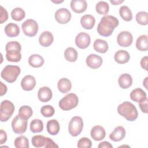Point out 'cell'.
<instances>
[{
	"label": "cell",
	"instance_id": "30",
	"mask_svg": "<svg viewBox=\"0 0 148 148\" xmlns=\"http://www.w3.org/2000/svg\"><path fill=\"white\" fill-rule=\"evenodd\" d=\"M136 47L140 51H145L147 50L148 43L146 35H142L138 38L136 42Z\"/></svg>",
	"mask_w": 148,
	"mask_h": 148
},
{
	"label": "cell",
	"instance_id": "23",
	"mask_svg": "<svg viewBox=\"0 0 148 148\" xmlns=\"http://www.w3.org/2000/svg\"><path fill=\"white\" fill-rule=\"evenodd\" d=\"M114 60L119 64H123L128 62L130 59V56L128 52L124 50H118L114 56Z\"/></svg>",
	"mask_w": 148,
	"mask_h": 148
},
{
	"label": "cell",
	"instance_id": "37",
	"mask_svg": "<svg viewBox=\"0 0 148 148\" xmlns=\"http://www.w3.org/2000/svg\"><path fill=\"white\" fill-rule=\"evenodd\" d=\"M95 10L99 14H106L109 10V4L105 1H99L95 6Z\"/></svg>",
	"mask_w": 148,
	"mask_h": 148
},
{
	"label": "cell",
	"instance_id": "40",
	"mask_svg": "<svg viewBox=\"0 0 148 148\" xmlns=\"http://www.w3.org/2000/svg\"><path fill=\"white\" fill-rule=\"evenodd\" d=\"M92 146V142L90 139L86 137L80 138L77 142V147L79 148H90Z\"/></svg>",
	"mask_w": 148,
	"mask_h": 148
},
{
	"label": "cell",
	"instance_id": "34",
	"mask_svg": "<svg viewBox=\"0 0 148 148\" xmlns=\"http://www.w3.org/2000/svg\"><path fill=\"white\" fill-rule=\"evenodd\" d=\"M11 17L13 20L19 21L22 20L25 16L24 10L21 8H16L11 12Z\"/></svg>",
	"mask_w": 148,
	"mask_h": 148
},
{
	"label": "cell",
	"instance_id": "42",
	"mask_svg": "<svg viewBox=\"0 0 148 148\" xmlns=\"http://www.w3.org/2000/svg\"><path fill=\"white\" fill-rule=\"evenodd\" d=\"M147 101L148 99L147 98H146L145 99L139 102L140 109H141L142 112L145 113H147Z\"/></svg>",
	"mask_w": 148,
	"mask_h": 148
},
{
	"label": "cell",
	"instance_id": "28",
	"mask_svg": "<svg viewBox=\"0 0 148 148\" xmlns=\"http://www.w3.org/2000/svg\"><path fill=\"white\" fill-rule=\"evenodd\" d=\"M94 49L100 53H106L109 48L108 43L102 39H96L93 44Z\"/></svg>",
	"mask_w": 148,
	"mask_h": 148
},
{
	"label": "cell",
	"instance_id": "4",
	"mask_svg": "<svg viewBox=\"0 0 148 148\" xmlns=\"http://www.w3.org/2000/svg\"><path fill=\"white\" fill-rule=\"evenodd\" d=\"M20 68L17 65H8L5 66L1 73L2 79L9 83L15 82L20 73Z\"/></svg>",
	"mask_w": 148,
	"mask_h": 148
},
{
	"label": "cell",
	"instance_id": "27",
	"mask_svg": "<svg viewBox=\"0 0 148 148\" xmlns=\"http://www.w3.org/2000/svg\"><path fill=\"white\" fill-rule=\"evenodd\" d=\"M57 87L58 90L62 93L68 92L72 87L71 81L67 78H61L60 79L57 83Z\"/></svg>",
	"mask_w": 148,
	"mask_h": 148
},
{
	"label": "cell",
	"instance_id": "5",
	"mask_svg": "<svg viewBox=\"0 0 148 148\" xmlns=\"http://www.w3.org/2000/svg\"><path fill=\"white\" fill-rule=\"evenodd\" d=\"M79 98L74 93H69L62 98L59 102V106L63 110H69L77 106Z\"/></svg>",
	"mask_w": 148,
	"mask_h": 148
},
{
	"label": "cell",
	"instance_id": "19",
	"mask_svg": "<svg viewBox=\"0 0 148 148\" xmlns=\"http://www.w3.org/2000/svg\"><path fill=\"white\" fill-rule=\"evenodd\" d=\"M52 91L48 87H42L39 88L38 92V97L39 99L43 102L49 101L52 98Z\"/></svg>",
	"mask_w": 148,
	"mask_h": 148
},
{
	"label": "cell",
	"instance_id": "33",
	"mask_svg": "<svg viewBox=\"0 0 148 148\" xmlns=\"http://www.w3.org/2000/svg\"><path fill=\"white\" fill-rule=\"evenodd\" d=\"M43 129V123L40 119H35L31 121L30 123V130L33 133L40 132Z\"/></svg>",
	"mask_w": 148,
	"mask_h": 148
},
{
	"label": "cell",
	"instance_id": "22",
	"mask_svg": "<svg viewBox=\"0 0 148 148\" xmlns=\"http://www.w3.org/2000/svg\"><path fill=\"white\" fill-rule=\"evenodd\" d=\"M118 83L121 88L127 89L132 85V78L130 74L123 73L119 76Z\"/></svg>",
	"mask_w": 148,
	"mask_h": 148
},
{
	"label": "cell",
	"instance_id": "9",
	"mask_svg": "<svg viewBox=\"0 0 148 148\" xmlns=\"http://www.w3.org/2000/svg\"><path fill=\"white\" fill-rule=\"evenodd\" d=\"M21 28L25 35L32 37L35 36L38 32V25L35 20L28 19L22 24Z\"/></svg>",
	"mask_w": 148,
	"mask_h": 148
},
{
	"label": "cell",
	"instance_id": "24",
	"mask_svg": "<svg viewBox=\"0 0 148 148\" xmlns=\"http://www.w3.org/2000/svg\"><path fill=\"white\" fill-rule=\"evenodd\" d=\"M131 99L136 102H140V101L145 99L147 98L146 92L140 88H136L134 89L130 93Z\"/></svg>",
	"mask_w": 148,
	"mask_h": 148
},
{
	"label": "cell",
	"instance_id": "41",
	"mask_svg": "<svg viewBox=\"0 0 148 148\" xmlns=\"http://www.w3.org/2000/svg\"><path fill=\"white\" fill-rule=\"evenodd\" d=\"M0 12H1V16H0L1 24H2L8 20V13L7 10L2 6H0Z\"/></svg>",
	"mask_w": 148,
	"mask_h": 148
},
{
	"label": "cell",
	"instance_id": "11",
	"mask_svg": "<svg viewBox=\"0 0 148 148\" xmlns=\"http://www.w3.org/2000/svg\"><path fill=\"white\" fill-rule=\"evenodd\" d=\"M56 21L62 24L68 23L71 18V13L66 8H60L58 9L54 14Z\"/></svg>",
	"mask_w": 148,
	"mask_h": 148
},
{
	"label": "cell",
	"instance_id": "10",
	"mask_svg": "<svg viewBox=\"0 0 148 148\" xmlns=\"http://www.w3.org/2000/svg\"><path fill=\"white\" fill-rule=\"evenodd\" d=\"M12 127L14 133L22 134L27 130V120L22 118L19 114H17L12 121Z\"/></svg>",
	"mask_w": 148,
	"mask_h": 148
},
{
	"label": "cell",
	"instance_id": "44",
	"mask_svg": "<svg viewBox=\"0 0 148 148\" xmlns=\"http://www.w3.org/2000/svg\"><path fill=\"white\" fill-rule=\"evenodd\" d=\"M7 140V135L5 131L3 130H1L0 131V144H3Z\"/></svg>",
	"mask_w": 148,
	"mask_h": 148
},
{
	"label": "cell",
	"instance_id": "46",
	"mask_svg": "<svg viewBox=\"0 0 148 148\" xmlns=\"http://www.w3.org/2000/svg\"><path fill=\"white\" fill-rule=\"evenodd\" d=\"M1 95L2 96L6 94L7 91V87L2 82H1Z\"/></svg>",
	"mask_w": 148,
	"mask_h": 148
},
{
	"label": "cell",
	"instance_id": "25",
	"mask_svg": "<svg viewBox=\"0 0 148 148\" xmlns=\"http://www.w3.org/2000/svg\"><path fill=\"white\" fill-rule=\"evenodd\" d=\"M5 32L8 36L12 38L16 37L20 33V28L16 24L10 23L5 26Z\"/></svg>",
	"mask_w": 148,
	"mask_h": 148
},
{
	"label": "cell",
	"instance_id": "39",
	"mask_svg": "<svg viewBox=\"0 0 148 148\" xmlns=\"http://www.w3.org/2000/svg\"><path fill=\"white\" fill-rule=\"evenodd\" d=\"M54 112L55 110L54 108L50 105H44L40 109L41 114L44 117H50L53 116V114H54Z\"/></svg>",
	"mask_w": 148,
	"mask_h": 148
},
{
	"label": "cell",
	"instance_id": "8",
	"mask_svg": "<svg viewBox=\"0 0 148 148\" xmlns=\"http://www.w3.org/2000/svg\"><path fill=\"white\" fill-rule=\"evenodd\" d=\"M83 127V121L79 116L73 117L68 125V131L72 136H78L82 131Z\"/></svg>",
	"mask_w": 148,
	"mask_h": 148
},
{
	"label": "cell",
	"instance_id": "38",
	"mask_svg": "<svg viewBox=\"0 0 148 148\" xmlns=\"http://www.w3.org/2000/svg\"><path fill=\"white\" fill-rule=\"evenodd\" d=\"M136 20L138 23L142 25H146L148 23V14L146 12L141 11L136 14Z\"/></svg>",
	"mask_w": 148,
	"mask_h": 148
},
{
	"label": "cell",
	"instance_id": "15",
	"mask_svg": "<svg viewBox=\"0 0 148 148\" xmlns=\"http://www.w3.org/2000/svg\"><path fill=\"white\" fill-rule=\"evenodd\" d=\"M36 85V80L32 75L25 76L21 81V86L25 91H31Z\"/></svg>",
	"mask_w": 148,
	"mask_h": 148
},
{
	"label": "cell",
	"instance_id": "35",
	"mask_svg": "<svg viewBox=\"0 0 148 148\" xmlns=\"http://www.w3.org/2000/svg\"><path fill=\"white\" fill-rule=\"evenodd\" d=\"M18 113H19L18 114L22 118L25 120H28L32 116L33 114V111L32 108L30 106L27 105H24L20 108Z\"/></svg>",
	"mask_w": 148,
	"mask_h": 148
},
{
	"label": "cell",
	"instance_id": "21",
	"mask_svg": "<svg viewBox=\"0 0 148 148\" xmlns=\"http://www.w3.org/2000/svg\"><path fill=\"white\" fill-rule=\"evenodd\" d=\"M95 23V18L91 14H86L80 18V24L83 28L86 29H92Z\"/></svg>",
	"mask_w": 148,
	"mask_h": 148
},
{
	"label": "cell",
	"instance_id": "16",
	"mask_svg": "<svg viewBox=\"0 0 148 148\" xmlns=\"http://www.w3.org/2000/svg\"><path fill=\"white\" fill-rule=\"evenodd\" d=\"M90 135L91 138L96 141H100L103 139L106 135V132L103 127L100 125L93 127L91 130Z\"/></svg>",
	"mask_w": 148,
	"mask_h": 148
},
{
	"label": "cell",
	"instance_id": "26",
	"mask_svg": "<svg viewBox=\"0 0 148 148\" xmlns=\"http://www.w3.org/2000/svg\"><path fill=\"white\" fill-rule=\"evenodd\" d=\"M46 128L47 132L51 135H56L58 134L60 131V124L58 121L56 119H52L47 121L46 124Z\"/></svg>",
	"mask_w": 148,
	"mask_h": 148
},
{
	"label": "cell",
	"instance_id": "17",
	"mask_svg": "<svg viewBox=\"0 0 148 148\" xmlns=\"http://www.w3.org/2000/svg\"><path fill=\"white\" fill-rule=\"evenodd\" d=\"M70 6L73 12L77 13H81L86 10L87 3L85 0H72Z\"/></svg>",
	"mask_w": 148,
	"mask_h": 148
},
{
	"label": "cell",
	"instance_id": "3",
	"mask_svg": "<svg viewBox=\"0 0 148 148\" xmlns=\"http://www.w3.org/2000/svg\"><path fill=\"white\" fill-rule=\"evenodd\" d=\"M6 58L10 62H19L21 58V46L17 41H11L7 43L5 47Z\"/></svg>",
	"mask_w": 148,
	"mask_h": 148
},
{
	"label": "cell",
	"instance_id": "47",
	"mask_svg": "<svg viewBox=\"0 0 148 148\" xmlns=\"http://www.w3.org/2000/svg\"><path fill=\"white\" fill-rule=\"evenodd\" d=\"M110 2L113 5H119L120 3H121L122 2H123L124 1H123V0H121V1H120V0H116H116H114V1L110 0Z\"/></svg>",
	"mask_w": 148,
	"mask_h": 148
},
{
	"label": "cell",
	"instance_id": "31",
	"mask_svg": "<svg viewBox=\"0 0 148 148\" xmlns=\"http://www.w3.org/2000/svg\"><path fill=\"white\" fill-rule=\"evenodd\" d=\"M119 14L120 17L126 21H130L132 19V13L130 9L127 6H122L119 9Z\"/></svg>",
	"mask_w": 148,
	"mask_h": 148
},
{
	"label": "cell",
	"instance_id": "29",
	"mask_svg": "<svg viewBox=\"0 0 148 148\" xmlns=\"http://www.w3.org/2000/svg\"><path fill=\"white\" fill-rule=\"evenodd\" d=\"M43 58L39 54H32L28 58V63L30 66L34 68H39L42 66L44 64Z\"/></svg>",
	"mask_w": 148,
	"mask_h": 148
},
{
	"label": "cell",
	"instance_id": "20",
	"mask_svg": "<svg viewBox=\"0 0 148 148\" xmlns=\"http://www.w3.org/2000/svg\"><path fill=\"white\" fill-rule=\"evenodd\" d=\"M54 40L53 34L49 31H44L42 32L39 38V42L42 46L49 47L50 46Z\"/></svg>",
	"mask_w": 148,
	"mask_h": 148
},
{
	"label": "cell",
	"instance_id": "1",
	"mask_svg": "<svg viewBox=\"0 0 148 148\" xmlns=\"http://www.w3.org/2000/svg\"><path fill=\"white\" fill-rule=\"evenodd\" d=\"M119 20L114 16H104L101 18L98 25L97 32L102 36H109L112 34L114 28L119 25Z\"/></svg>",
	"mask_w": 148,
	"mask_h": 148
},
{
	"label": "cell",
	"instance_id": "12",
	"mask_svg": "<svg viewBox=\"0 0 148 148\" xmlns=\"http://www.w3.org/2000/svg\"><path fill=\"white\" fill-rule=\"evenodd\" d=\"M133 41L132 34L126 31H123L120 32L117 37V43L121 47L130 46Z\"/></svg>",
	"mask_w": 148,
	"mask_h": 148
},
{
	"label": "cell",
	"instance_id": "2",
	"mask_svg": "<svg viewBox=\"0 0 148 148\" xmlns=\"http://www.w3.org/2000/svg\"><path fill=\"white\" fill-rule=\"evenodd\" d=\"M117 112L130 121H135L138 116L135 106L128 101H125L120 104L117 107Z\"/></svg>",
	"mask_w": 148,
	"mask_h": 148
},
{
	"label": "cell",
	"instance_id": "43",
	"mask_svg": "<svg viewBox=\"0 0 148 148\" xmlns=\"http://www.w3.org/2000/svg\"><path fill=\"white\" fill-rule=\"evenodd\" d=\"M147 61H148L147 56L143 57L140 60V66L143 69L146 71H147Z\"/></svg>",
	"mask_w": 148,
	"mask_h": 148
},
{
	"label": "cell",
	"instance_id": "14",
	"mask_svg": "<svg viewBox=\"0 0 148 148\" xmlns=\"http://www.w3.org/2000/svg\"><path fill=\"white\" fill-rule=\"evenodd\" d=\"M86 62L88 66L90 68L97 69L101 66L102 64V58L97 54H91L87 57Z\"/></svg>",
	"mask_w": 148,
	"mask_h": 148
},
{
	"label": "cell",
	"instance_id": "48",
	"mask_svg": "<svg viewBox=\"0 0 148 148\" xmlns=\"http://www.w3.org/2000/svg\"><path fill=\"white\" fill-rule=\"evenodd\" d=\"M53 2L56 3H60L61 2H63L64 1H51Z\"/></svg>",
	"mask_w": 148,
	"mask_h": 148
},
{
	"label": "cell",
	"instance_id": "45",
	"mask_svg": "<svg viewBox=\"0 0 148 148\" xmlns=\"http://www.w3.org/2000/svg\"><path fill=\"white\" fill-rule=\"evenodd\" d=\"M98 148H113V146L109 142L107 141H103L101 143H99V144L98 146Z\"/></svg>",
	"mask_w": 148,
	"mask_h": 148
},
{
	"label": "cell",
	"instance_id": "13",
	"mask_svg": "<svg viewBox=\"0 0 148 148\" xmlns=\"http://www.w3.org/2000/svg\"><path fill=\"white\" fill-rule=\"evenodd\" d=\"M90 36L86 32H80L75 38L76 45L82 49L88 47L90 44Z\"/></svg>",
	"mask_w": 148,
	"mask_h": 148
},
{
	"label": "cell",
	"instance_id": "7",
	"mask_svg": "<svg viewBox=\"0 0 148 148\" xmlns=\"http://www.w3.org/2000/svg\"><path fill=\"white\" fill-rule=\"evenodd\" d=\"M14 111L13 103L9 100H4L1 103V121H8L12 116Z\"/></svg>",
	"mask_w": 148,
	"mask_h": 148
},
{
	"label": "cell",
	"instance_id": "18",
	"mask_svg": "<svg viewBox=\"0 0 148 148\" xmlns=\"http://www.w3.org/2000/svg\"><path fill=\"white\" fill-rule=\"evenodd\" d=\"M125 136V130L122 126L116 127L109 134V138L114 142H119L123 140Z\"/></svg>",
	"mask_w": 148,
	"mask_h": 148
},
{
	"label": "cell",
	"instance_id": "36",
	"mask_svg": "<svg viewBox=\"0 0 148 148\" xmlns=\"http://www.w3.org/2000/svg\"><path fill=\"white\" fill-rule=\"evenodd\" d=\"M14 145L16 148H21V147L28 148L29 141L26 136L21 135L18 137H17L15 139L14 142Z\"/></svg>",
	"mask_w": 148,
	"mask_h": 148
},
{
	"label": "cell",
	"instance_id": "6",
	"mask_svg": "<svg viewBox=\"0 0 148 148\" xmlns=\"http://www.w3.org/2000/svg\"><path fill=\"white\" fill-rule=\"evenodd\" d=\"M32 144L35 147H58V146L50 138L43 135H35L32 138Z\"/></svg>",
	"mask_w": 148,
	"mask_h": 148
},
{
	"label": "cell",
	"instance_id": "32",
	"mask_svg": "<svg viewBox=\"0 0 148 148\" xmlns=\"http://www.w3.org/2000/svg\"><path fill=\"white\" fill-rule=\"evenodd\" d=\"M65 58L69 62H75L77 58V52L73 47H68L64 51Z\"/></svg>",
	"mask_w": 148,
	"mask_h": 148
}]
</instances>
